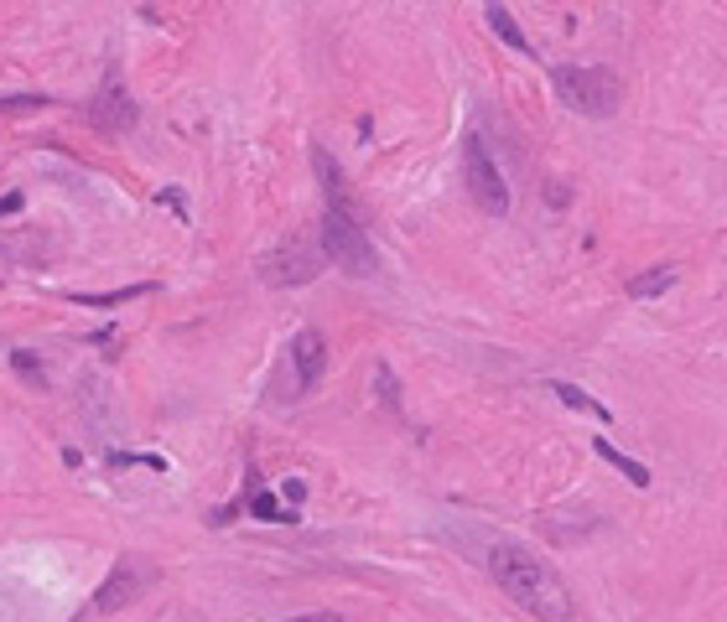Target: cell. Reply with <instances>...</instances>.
Masks as SVG:
<instances>
[{"instance_id": "cell-10", "label": "cell", "mask_w": 727, "mask_h": 622, "mask_svg": "<svg viewBox=\"0 0 727 622\" xmlns=\"http://www.w3.org/2000/svg\"><path fill=\"white\" fill-rule=\"evenodd\" d=\"M488 26H494V37H499L509 52H519V58H530V37L519 32V21L504 11L499 0H488Z\"/></svg>"}, {"instance_id": "cell-20", "label": "cell", "mask_w": 727, "mask_h": 622, "mask_svg": "<svg viewBox=\"0 0 727 622\" xmlns=\"http://www.w3.org/2000/svg\"><path fill=\"white\" fill-rule=\"evenodd\" d=\"M286 622H343L338 612H302V617H286Z\"/></svg>"}, {"instance_id": "cell-13", "label": "cell", "mask_w": 727, "mask_h": 622, "mask_svg": "<svg viewBox=\"0 0 727 622\" xmlns=\"http://www.w3.org/2000/svg\"><path fill=\"white\" fill-rule=\"evenodd\" d=\"M156 286H125V290H73L68 301L73 306H125V301H141V296H151Z\"/></svg>"}, {"instance_id": "cell-12", "label": "cell", "mask_w": 727, "mask_h": 622, "mask_svg": "<svg viewBox=\"0 0 727 622\" xmlns=\"http://www.w3.org/2000/svg\"><path fill=\"white\" fill-rule=\"evenodd\" d=\"M593 447H598V457H603V462H608V467H618V472H624V478H629L634 488H649V482H655V478H649V467H645V462H634V457H624V451H618L614 441H603V436H598Z\"/></svg>"}, {"instance_id": "cell-21", "label": "cell", "mask_w": 727, "mask_h": 622, "mask_svg": "<svg viewBox=\"0 0 727 622\" xmlns=\"http://www.w3.org/2000/svg\"><path fill=\"white\" fill-rule=\"evenodd\" d=\"M162 203H172V213H177V218H187V203H182V192L166 187V192H162Z\"/></svg>"}, {"instance_id": "cell-1", "label": "cell", "mask_w": 727, "mask_h": 622, "mask_svg": "<svg viewBox=\"0 0 727 622\" xmlns=\"http://www.w3.org/2000/svg\"><path fill=\"white\" fill-rule=\"evenodd\" d=\"M488 571L499 581V591L519 612H530L540 622H572L577 617V602H572V586H566L556 565H546L540 555H530L525 544H494L488 550Z\"/></svg>"}, {"instance_id": "cell-2", "label": "cell", "mask_w": 727, "mask_h": 622, "mask_svg": "<svg viewBox=\"0 0 727 622\" xmlns=\"http://www.w3.org/2000/svg\"><path fill=\"white\" fill-rule=\"evenodd\" d=\"M556 83V99L566 110L587 114V120H608V114L624 104V83H618L614 68H598V63H561L551 73Z\"/></svg>"}, {"instance_id": "cell-14", "label": "cell", "mask_w": 727, "mask_h": 622, "mask_svg": "<svg viewBox=\"0 0 727 622\" xmlns=\"http://www.w3.org/2000/svg\"><path fill=\"white\" fill-rule=\"evenodd\" d=\"M551 395H561L566 405H572V410H587L593 420H614V410H608V405H598L593 395H582L577 384H551Z\"/></svg>"}, {"instance_id": "cell-15", "label": "cell", "mask_w": 727, "mask_h": 622, "mask_svg": "<svg viewBox=\"0 0 727 622\" xmlns=\"http://www.w3.org/2000/svg\"><path fill=\"white\" fill-rule=\"evenodd\" d=\"M374 395H380V405H385L390 415H401V384H395L390 364H374Z\"/></svg>"}, {"instance_id": "cell-5", "label": "cell", "mask_w": 727, "mask_h": 622, "mask_svg": "<svg viewBox=\"0 0 727 622\" xmlns=\"http://www.w3.org/2000/svg\"><path fill=\"white\" fill-rule=\"evenodd\" d=\"M156 565L145 555H120L114 560V571L104 575V586H99V596H94V606L99 612H120V606H130V602H141L145 591L156 586Z\"/></svg>"}, {"instance_id": "cell-19", "label": "cell", "mask_w": 727, "mask_h": 622, "mask_svg": "<svg viewBox=\"0 0 727 622\" xmlns=\"http://www.w3.org/2000/svg\"><path fill=\"white\" fill-rule=\"evenodd\" d=\"M21 207H27V197H21V192H5V197H0V218H11Z\"/></svg>"}, {"instance_id": "cell-16", "label": "cell", "mask_w": 727, "mask_h": 622, "mask_svg": "<svg viewBox=\"0 0 727 622\" xmlns=\"http://www.w3.org/2000/svg\"><path fill=\"white\" fill-rule=\"evenodd\" d=\"M250 513H255V519H265V524H291V519H296V513H281L275 493H255V498H250Z\"/></svg>"}, {"instance_id": "cell-6", "label": "cell", "mask_w": 727, "mask_h": 622, "mask_svg": "<svg viewBox=\"0 0 727 622\" xmlns=\"http://www.w3.org/2000/svg\"><path fill=\"white\" fill-rule=\"evenodd\" d=\"M89 125H94L99 135H125V130L135 125V99H130V89L120 83V73H110V79L99 83V94L89 99Z\"/></svg>"}, {"instance_id": "cell-11", "label": "cell", "mask_w": 727, "mask_h": 622, "mask_svg": "<svg viewBox=\"0 0 727 622\" xmlns=\"http://www.w3.org/2000/svg\"><path fill=\"white\" fill-rule=\"evenodd\" d=\"M670 286H676V265H649V270H645V275H634L624 290H629L634 301H649V296H665Z\"/></svg>"}, {"instance_id": "cell-18", "label": "cell", "mask_w": 727, "mask_h": 622, "mask_svg": "<svg viewBox=\"0 0 727 622\" xmlns=\"http://www.w3.org/2000/svg\"><path fill=\"white\" fill-rule=\"evenodd\" d=\"M48 99L42 94H11V99H0V114H27V110H42Z\"/></svg>"}, {"instance_id": "cell-7", "label": "cell", "mask_w": 727, "mask_h": 622, "mask_svg": "<svg viewBox=\"0 0 727 622\" xmlns=\"http://www.w3.org/2000/svg\"><path fill=\"white\" fill-rule=\"evenodd\" d=\"M323 259L317 249H307V244H281L271 259H265V280L271 286H312L317 275H323Z\"/></svg>"}, {"instance_id": "cell-9", "label": "cell", "mask_w": 727, "mask_h": 622, "mask_svg": "<svg viewBox=\"0 0 727 622\" xmlns=\"http://www.w3.org/2000/svg\"><path fill=\"white\" fill-rule=\"evenodd\" d=\"M312 172H317V182H323V192H327V207H348V213H354V197H348V182H343V166L327 156V145H312Z\"/></svg>"}, {"instance_id": "cell-4", "label": "cell", "mask_w": 727, "mask_h": 622, "mask_svg": "<svg viewBox=\"0 0 727 622\" xmlns=\"http://www.w3.org/2000/svg\"><path fill=\"white\" fill-rule=\"evenodd\" d=\"M463 182H468V197L478 203V213H488V218H504L509 213V187H504L499 166H494V156L484 151L478 135L463 141Z\"/></svg>"}, {"instance_id": "cell-17", "label": "cell", "mask_w": 727, "mask_h": 622, "mask_svg": "<svg viewBox=\"0 0 727 622\" xmlns=\"http://www.w3.org/2000/svg\"><path fill=\"white\" fill-rule=\"evenodd\" d=\"M11 368H16L27 384H37V389H42V379H48V374H42V364H37V353H27V348L11 353Z\"/></svg>"}, {"instance_id": "cell-3", "label": "cell", "mask_w": 727, "mask_h": 622, "mask_svg": "<svg viewBox=\"0 0 727 622\" xmlns=\"http://www.w3.org/2000/svg\"><path fill=\"white\" fill-rule=\"evenodd\" d=\"M323 255L333 259L343 275H354V280L374 275V265H380L374 239L364 234V224H358L348 207H327L323 213Z\"/></svg>"}, {"instance_id": "cell-8", "label": "cell", "mask_w": 727, "mask_h": 622, "mask_svg": "<svg viewBox=\"0 0 727 622\" xmlns=\"http://www.w3.org/2000/svg\"><path fill=\"white\" fill-rule=\"evenodd\" d=\"M291 364H296V389L312 395L327 374V337L317 327H302V332L291 337Z\"/></svg>"}]
</instances>
